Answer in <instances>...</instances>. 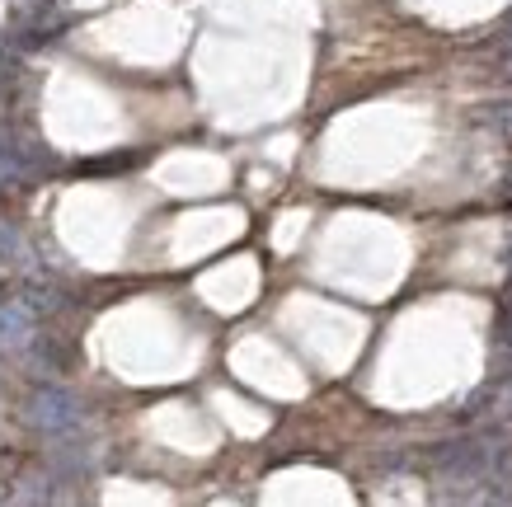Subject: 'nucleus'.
<instances>
[{
  "mask_svg": "<svg viewBox=\"0 0 512 507\" xmlns=\"http://www.w3.org/2000/svg\"><path fill=\"white\" fill-rule=\"evenodd\" d=\"M503 334H508V343H512V292H508V301H503Z\"/></svg>",
  "mask_w": 512,
  "mask_h": 507,
  "instance_id": "nucleus-1",
  "label": "nucleus"
}]
</instances>
